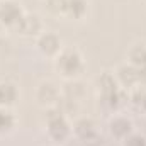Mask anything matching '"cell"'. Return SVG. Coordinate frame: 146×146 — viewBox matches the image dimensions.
<instances>
[{
    "label": "cell",
    "instance_id": "obj_1",
    "mask_svg": "<svg viewBox=\"0 0 146 146\" xmlns=\"http://www.w3.org/2000/svg\"><path fill=\"white\" fill-rule=\"evenodd\" d=\"M58 66H60L65 73L72 75V73H75L78 68H80V58H78V54H76V53L68 51V53H65V54L60 58Z\"/></svg>",
    "mask_w": 146,
    "mask_h": 146
},
{
    "label": "cell",
    "instance_id": "obj_2",
    "mask_svg": "<svg viewBox=\"0 0 146 146\" xmlns=\"http://www.w3.org/2000/svg\"><path fill=\"white\" fill-rule=\"evenodd\" d=\"M49 131L54 138H63L68 131V126L65 122V119L58 114V115H51L49 117Z\"/></svg>",
    "mask_w": 146,
    "mask_h": 146
},
{
    "label": "cell",
    "instance_id": "obj_3",
    "mask_svg": "<svg viewBox=\"0 0 146 146\" xmlns=\"http://www.w3.org/2000/svg\"><path fill=\"white\" fill-rule=\"evenodd\" d=\"M0 17L5 22H15L21 19V10L14 3H3V7L0 9Z\"/></svg>",
    "mask_w": 146,
    "mask_h": 146
},
{
    "label": "cell",
    "instance_id": "obj_4",
    "mask_svg": "<svg viewBox=\"0 0 146 146\" xmlns=\"http://www.w3.org/2000/svg\"><path fill=\"white\" fill-rule=\"evenodd\" d=\"M41 48L46 53H53V51L58 49V39L54 36H51V34H48V36H44L41 39Z\"/></svg>",
    "mask_w": 146,
    "mask_h": 146
},
{
    "label": "cell",
    "instance_id": "obj_5",
    "mask_svg": "<svg viewBox=\"0 0 146 146\" xmlns=\"http://www.w3.org/2000/svg\"><path fill=\"white\" fill-rule=\"evenodd\" d=\"M15 97V90L10 85H0V102H12Z\"/></svg>",
    "mask_w": 146,
    "mask_h": 146
},
{
    "label": "cell",
    "instance_id": "obj_6",
    "mask_svg": "<svg viewBox=\"0 0 146 146\" xmlns=\"http://www.w3.org/2000/svg\"><path fill=\"white\" fill-rule=\"evenodd\" d=\"M112 131H114L117 136H122V134H126V133L129 131V122L124 121V119H119V121H115V122L112 124Z\"/></svg>",
    "mask_w": 146,
    "mask_h": 146
},
{
    "label": "cell",
    "instance_id": "obj_7",
    "mask_svg": "<svg viewBox=\"0 0 146 146\" xmlns=\"http://www.w3.org/2000/svg\"><path fill=\"white\" fill-rule=\"evenodd\" d=\"M131 60H133L136 65L145 66L146 65V49H143V48H136V49L133 51V54H131Z\"/></svg>",
    "mask_w": 146,
    "mask_h": 146
},
{
    "label": "cell",
    "instance_id": "obj_8",
    "mask_svg": "<svg viewBox=\"0 0 146 146\" xmlns=\"http://www.w3.org/2000/svg\"><path fill=\"white\" fill-rule=\"evenodd\" d=\"M68 7H70L72 14H75V15H82L83 10H85V5H83L82 0H70L68 2Z\"/></svg>",
    "mask_w": 146,
    "mask_h": 146
},
{
    "label": "cell",
    "instance_id": "obj_9",
    "mask_svg": "<svg viewBox=\"0 0 146 146\" xmlns=\"http://www.w3.org/2000/svg\"><path fill=\"white\" fill-rule=\"evenodd\" d=\"M22 29L26 33H33L37 29V21L36 17H29V19H22Z\"/></svg>",
    "mask_w": 146,
    "mask_h": 146
},
{
    "label": "cell",
    "instance_id": "obj_10",
    "mask_svg": "<svg viewBox=\"0 0 146 146\" xmlns=\"http://www.w3.org/2000/svg\"><path fill=\"white\" fill-rule=\"evenodd\" d=\"M10 126H12V117H10V114H7V112H0V131L9 129Z\"/></svg>",
    "mask_w": 146,
    "mask_h": 146
},
{
    "label": "cell",
    "instance_id": "obj_11",
    "mask_svg": "<svg viewBox=\"0 0 146 146\" xmlns=\"http://www.w3.org/2000/svg\"><path fill=\"white\" fill-rule=\"evenodd\" d=\"M121 75H122V78H124V82H133V80H136L138 78V73L134 72V70H131V68H124L122 72H121Z\"/></svg>",
    "mask_w": 146,
    "mask_h": 146
},
{
    "label": "cell",
    "instance_id": "obj_12",
    "mask_svg": "<svg viewBox=\"0 0 146 146\" xmlns=\"http://www.w3.org/2000/svg\"><path fill=\"white\" fill-rule=\"evenodd\" d=\"M49 7L53 10H63L68 7V2L66 0H49Z\"/></svg>",
    "mask_w": 146,
    "mask_h": 146
},
{
    "label": "cell",
    "instance_id": "obj_13",
    "mask_svg": "<svg viewBox=\"0 0 146 146\" xmlns=\"http://www.w3.org/2000/svg\"><path fill=\"white\" fill-rule=\"evenodd\" d=\"M126 146H146V143H145L143 138H139V136H133V138L127 139Z\"/></svg>",
    "mask_w": 146,
    "mask_h": 146
},
{
    "label": "cell",
    "instance_id": "obj_14",
    "mask_svg": "<svg viewBox=\"0 0 146 146\" xmlns=\"http://www.w3.org/2000/svg\"><path fill=\"white\" fill-rule=\"evenodd\" d=\"M138 76H139V78H143V80L146 82V65H145V66H141V70H139V73H138Z\"/></svg>",
    "mask_w": 146,
    "mask_h": 146
},
{
    "label": "cell",
    "instance_id": "obj_15",
    "mask_svg": "<svg viewBox=\"0 0 146 146\" xmlns=\"http://www.w3.org/2000/svg\"><path fill=\"white\" fill-rule=\"evenodd\" d=\"M139 102H143V106L146 107V95H145V94L141 95V100H139Z\"/></svg>",
    "mask_w": 146,
    "mask_h": 146
}]
</instances>
